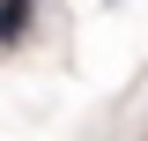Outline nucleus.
Here are the masks:
<instances>
[{
  "instance_id": "1",
  "label": "nucleus",
  "mask_w": 148,
  "mask_h": 141,
  "mask_svg": "<svg viewBox=\"0 0 148 141\" xmlns=\"http://www.w3.org/2000/svg\"><path fill=\"white\" fill-rule=\"evenodd\" d=\"M22 22H30V0H0V45L22 37Z\"/></svg>"
}]
</instances>
